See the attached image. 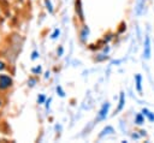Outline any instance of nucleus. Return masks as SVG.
<instances>
[{
  "instance_id": "f257e3e1",
  "label": "nucleus",
  "mask_w": 154,
  "mask_h": 143,
  "mask_svg": "<svg viewBox=\"0 0 154 143\" xmlns=\"http://www.w3.org/2000/svg\"><path fill=\"white\" fill-rule=\"evenodd\" d=\"M109 107H111V103H109V102L106 101L105 103H102V106H101V108L99 109L97 115H96V118H95V123H100V121L106 120V118H107V115H108Z\"/></svg>"
},
{
  "instance_id": "f03ea898",
  "label": "nucleus",
  "mask_w": 154,
  "mask_h": 143,
  "mask_svg": "<svg viewBox=\"0 0 154 143\" xmlns=\"http://www.w3.org/2000/svg\"><path fill=\"white\" fill-rule=\"evenodd\" d=\"M13 85V78L8 75H0V90H7Z\"/></svg>"
},
{
  "instance_id": "7ed1b4c3",
  "label": "nucleus",
  "mask_w": 154,
  "mask_h": 143,
  "mask_svg": "<svg viewBox=\"0 0 154 143\" xmlns=\"http://www.w3.org/2000/svg\"><path fill=\"white\" fill-rule=\"evenodd\" d=\"M152 54V47H150V38L148 35H146L144 37V42H143V58L144 59H149Z\"/></svg>"
},
{
  "instance_id": "20e7f679",
  "label": "nucleus",
  "mask_w": 154,
  "mask_h": 143,
  "mask_svg": "<svg viewBox=\"0 0 154 143\" xmlns=\"http://www.w3.org/2000/svg\"><path fill=\"white\" fill-rule=\"evenodd\" d=\"M76 13L77 17L79 18L81 22H84V13H83V7H82V0H76Z\"/></svg>"
},
{
  "instance_id": "39448f33",
  "label": "nucleus",
  "mask_w": 154,
  "mask_h": 143,
  "mask_svg": "<svg viewBox=\"0 0 154 143\" xmlns=\"http://www.w3.org/2000/svg\"><path fill=\"white\" fill-rule=\"evenodd\" d=\"M89 32H90L89 28H88L87 25H83V26H82V29H81V32H79V40H81L82 42H85V41L88 40Z\"/></svg>"
},
{
  "instance_id": "423d86ee",
  "label": "nucleus",
  "mask_w": 154,
  "mask_h": 143,
  "mask_svg": "<svg viewBox=\"0 0 154 143\" xmlns=\"http://www.w3.org/2000/svg\"><path fill=\"white\" fill-rule=\"evenodd\" d=\"M124 106H125V94L122 91V93L119 94V101H118V106H117V109L114 111V113H116V114L119 113V112L124 108Z\"/></svg>"
},
{
  "instance_id": "0eeeda50",
  "label": "nucleus",
  "mask_w": 154,
  "mask_h": 143,
  "mask_svg": "<svg viewBox=\"0 0 154 143\" xmlns=\"http://www.w3.org/2000/svg\"><path fill=\"white\" fill-rule=\"evenodd\" d=\"M135 85H136V90L141 94L142 93V76L140 73L135 75Z\"/></svg>"
},
{
  "instance_id": "6e6552de",
  "label": "nucleus",
  "mask_w": 154,
  "mask_h": 143,
  "mask_svg": "<svg viewBox=\"0 0 154 143\" xmlns=\"http://www.w3.org/2000/svg\"><path fill=\"white\" fill-rule=\"evenodd\" d=\"M141 113H142V114L144 115V118H147L150 123H154V113H153V112H150L148 108H142Z\"/></svg>"
},
{
  "instance_id": "1a4fd4ad",
  "label": "nucleus",
  "mask_w": 154,
  "mask_h": 143,
  "mask_svg": "<svg viewBox=\"0 0 154 143\" xmlns=\"http://www.w3.org/2000/svg\"><path fill=\"white\" fill-rule=\"evenodd\" d=\"M113 132H114V129L112 126H106L105 129H102L101 133L99 135V138H102V137L108 136V135H113Z\"/></svg>"
},
{
  "instance_id": "9d476101",
  "label": "nucleus",
  "mask_w": 154,
  "mask_h": 143,
  "mask_svg": "<svg viewBox=\"0 0 154 143\" xmlns=\"http://www.w3.org/2000/svg\"><path fill=\"white\" fill-rule=\"evenodd\" d=\"M144 123V115L142 113H137L135 115V124L136 125H142Z\"/></svg>"
},
{
  "instance_id": "9b49d317",
  "label": "nucleus",
  "mask_w": 154,
  "mask_h": 143,
  "mask_svg": "<svg viewBox=\"0 0 154 143\" xmlns=\"http://www.w3.org/2000/svg\"><path fill=\"white\" fill-rule=\"evenodd\" d=\"M43 2H45V7H46V10L49 12V13H53V4H52V1L51 0H43Z\"/></svg>"
},
{
  "instance_id": "f8f14e48",
  "label": "nucleus",
  "mask_w": 154,
  "mask_h": 143,
  "mask_svg": "<svg viewBox=\"0 0 154 143\" xmlns=\"http://www.w3.org/2000/svg\"><path fill=\"white\" fill-rule=\"evenodd\" d=\"M144 6V0H140L138 4H137V7H136V14H141L142 13V8Z\"/></svg>"
},
{
  "instance_id": "ddd939ff",
  "label": "nucleus",
  "mask_w": 154,
  "mask_h": 143,
  "mask_svg": "<svg viewBox=\"0 0 154 143\" xmlns=\"http://www.w3.org/2000/svg\"><path fill=\"white\" fill-rule=\"evenodd\" d=\"M46 100H47V97H46L43 94H38V96H37V99H36V101H37L38 105H43V103L46 102Z\"/></svg>"
},
{
  "instance_id": "4468645a",
  "label": "nucleus",
  "mask_w": 154,
  "mask_h": 143,
  "mask_svg": "<svg viewBox=\"0 0 154 143\" xmlns=\"http://www.w3.org/2000/svg\"><path fill=\"white\" fill-rule=\"evenodd\" d=\"M41 72H42V67L40 65H37V66H35V67L31 68V73L32 75H40Z\"/></svg>"
},
{
  "instance_id": "2eb2a0df",
  "label": "nucleus",
  "mask_w": 154,
  "mask_h": 143,
  "mask_svg": "<svg viewBox=\"0 0 154 143\" xmlns=\"http://www.w3.org/2000/svg\"><path fill=\"white\" fill-rule=\"evenodd\" d=\"M59 35H60V30H59V29H54L53 32L51 34V38H52V40H55V38L59 37Z\"/></svg>"
},
{
  "instance_id": "dca6fc26",
  "label": "nucleus",
  "mask_w": 154,
  "mask_h": 143,
  "mask_svg": "<svg viewBox=\"0 0 154 143\" xmlns=\"http://www.w3.org/2000/svg\"><path fill=\"white\" fill-rule=\"evenodd\" d=\"M36 83H37V78H36V77H30V78L28 79V85L31 87V88H32Z\"/></svg>"
},
{
  "instance_id": "f3484780",
  "label": "nucleus",
  "mask_w": 154,
  "mask_h": 143,
  "mask_svg": "<svg viewBox=\"0 0 154 143\" xmlns=\"http://www.w3.org/2000/svg\"><path fill=\"white\" fill-rule=\"evenodd\" d=\"M55 90H57V94H58L60 97H65V91H64V89H63L60 85H58V87L55 88Z\"/></svg>"
},
{
  "instance_id": "a211bd4d",
  "label": "nucleus",
  "mask_w": 154,
  "mask_h": 143,
  "mask_svg": "<svg viewBox=\"0 0 154 143\" xmlns=\"http://www.w3.org/2000/svg\"><path fill=\"white\" fill-rule=\"evenodd\" d=\"M107 58H108L107 54H105V53H100V54L96 55V61H102V60H106Z\"/></svg>"
},
{
  "instance_id": "6ab92c4d",
  "label": "nucleus",
  "mask_w": 154,
  "mask_h": 143,
  "mask_svg": "<svg viewBox=\"0 0 154 143\" xmlns=\"http://www.w3.org/2000/svg\"><path fill=\"white\" fill-rule=\"evenodd\" d=\"M38 56H40V54H38L37 50H32V52H31V60H35V59H37Z\"/></svg>"
},
{
  "instance_id": "aec40b11",
  "label": "nucleus",
  "mask_w": 154,
  "mask_h": 143,
  "mask_svg": "<svg viewBox=\"0 0 154 143\" xmlns=\"http://www.w3.org/2000/svg\"><path fill=\"white\" fill-rule=\"evenodd\" d=\"M63 53H64V48H63V46H59L58 49H57V54H58V56H61Z\"/></svg>"
},
{
  "instance_id": "412c9836",
  "label": "nucleus",
  "mask_w": 154,
  "mask_h": 143,
  "mask_svg": "<svg viewBox=\"0 0 154 143\" xmlns=\"http://www.w3.org/2000/svg\"><path fill=\"white\" fill-rule=\"evenodd\" d=\"M5 68H6V64L2 60H0V71H4Z\"/></svg>"
},
{
  "instance_id": "4be33fe9",
  "label": "nucleus",
  "mask_w": 154,
  "mask_h": 143,
  "mask_svg": "<svg viewBox=\"0 0 154 143\" xmlns=\"http://www.w3.org/2000/svg\"><path fill=\"white\" fill-rule=\"evenodd\" d=\"M108 52H109V47H108V46H106V44H105V47H103V48H102V53H105V54H107V53H108Z\"/></svg>"
},
{
  "instance_id": "5701e85b",
  "label": "nucleus",
  "mask_w": 154,
  "mask_h": 143,
  "mask_svg": "<svg viewBox=\"0 0 154 143\" xmlns=\"http://www.w3.org/2000/svg\"><path fill=\"white\" fill-rule=\"evenodd\" d=\"M131 137H132L134 139H138V138H141V135H140V133H136V132H135V133H132V135H131Z\"/></svg>"
},
{
  "instance_id": "b1692460",
  "label": "nucleus",
  "mask_w": 154,
  "mask_h": 143,
  "mask_svg": "<svg viewBox=\"0 0 154 143\" xmlns=\"http://www.w3.org/2000/svg\"><path fill=\"white\" fill-rule=\"evenodd\" d=\"M51 101H52V99L49 97V99H47V100H46V102H45V103H46V108H47V109L49 108V105H51Z\"/></svg>"
},
{
  "instance_id": "393cba45",
  "label": "nucleus",
  "mask_w": 154,
  "mask_h": 143,
  "mask_svg": "<svg viewBox=\"0 0 154 143\" xmlns=\"http://www.w3.org/2000/svg\"><path fill=\"white\" fill-rule=\"evenodd\" d=\"M138 132H140L141 137H142V136H146V131H144V130H141V131H138Z\"/></svg>"
},
{
  "instance_id": "a878e982",
  "label": "nucleus",
  "mask_w": 154,
  "mask_h": 143,
  "mask_svg": "<svg viewBox=\"0 0 154 143\" xmlns=\"http://www.w3.org/2000/svg\"><path fill=\"white\" fill-rule=\"evenodd\" d=\"M1 106H2V101L0 100V107H1Z\"/></svg>"
}]
</instances>
